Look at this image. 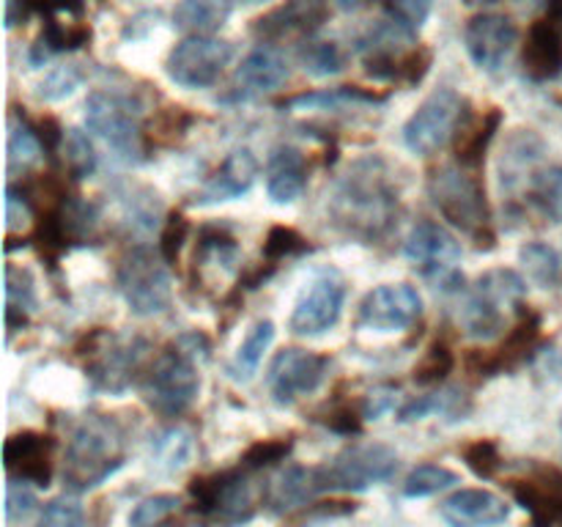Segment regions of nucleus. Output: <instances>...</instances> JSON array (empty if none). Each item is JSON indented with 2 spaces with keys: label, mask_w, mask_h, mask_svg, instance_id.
Segmentation results:
<instances>
[{
  "label": "nucleus",
  "mask_w": 562,
  "mask_h": 527,
  "mask_svg": "<svg viewBox=\"0 0 562 527\" xmlns=\"http://www.w3.org/2000/svg\"><path fill=\"white\" fill-rule=\"evenodd\" d=\"M329 212L335 223L357 239L373 242L387 234L398 214V192L390 184L382 162H357L333 190Z\"/></svg>",
  "instance_id": "nucleus-1"
},
{
  "label": "nucleus",
  "mask_w": 562,
  "mask_h": 527,
  "mask_svg": "<svg viewBox=\"0 0 562 527\" xmlns=\"http://www.w3.org/2000/svg\"><path fill=\"white\" fill-rule=\"evenodd\" d=\"M126 464L124 428L110 415H86L66 442L64 483L71 492H91Z\"/></svg>",
  "instance_id": "nucleus-2"
},
{
  "label": "nucleus",
  "mask_w": 562,
  "mask_h": 527,
  "mask_svg": "<svg viewBox=\"0 0 562 527\" xmlns=\"http://www.w3.org/2000/svg\"><path fill=\"white\" fill-rule=\"evenodd\" d=\"M86 126L121 162L135 165L146 154L140 110L130 97L115 91H93L86 99Z\"/></svg>",
  "instance_id": "nucleus-3"
},
{
  "label": "nucleus",
  "mask_w": 562,
  "mask_h": 527,
  "mask_svg": "<svg viewBox=\"0 0 562 527\" xmlns=\"http://www.w3.org/2000/svg\"><path fill=\"white\" fill-rule=\"evenodd\" d=\"M527 283L514 269H488L475 280L472 294L461 311L467 335L477 340H494L505 329V313L521 305Z\"/></svg>",
  "instance_id": "nucleus-4"
},
{
  "label": "nucleus",
  "mask_w": 562,
  "mask_h": 527,
  "mask_svg": "<svg viewBox=\"0 0 562 527\" xmlns=\"http://www.w3.org/2000/svg\"><path fill=\"white\" fill-rule=\"evenodd\" d=\"M115 283L121 296L135 316H159L173 305V283H170L168 261L162 253L137 245L121 258L115 269Z\"/></svg>",
  "instance_id": "nucleus-5"
},
{
  "label": "nucleus",
  "mask_w": 562,
  "mask_h": 527,
  "mask_svg": "<svg viewBox=\"0 0 562 527\" xmlns=\"http://www.w3.org/2000/svg\"><path fill=\"white\" fill-rule=\"evenodd\" d=\"M395 472L398 453L384 442H355L318 467L324 492H368L393 481Z\"/></svg>",
  "instance_id": "nucleus-6"
},
{
  "label": "nucleus",
  "mask_w": 562,
  "mask_h": 527,
  "mask_svg": "<svg viewBox=\"0 0 562 527\" xmlns=\"http://www.w3.org/2000/svg\"><path fill=\"white\" fill-rule=\"evenodd\" d=\"M470 110L464 97L453 88H439L431 97L423 99L420 108L409 115L404 124V143L417 157H434L442 152L461 130H464V115Z\"/></svg>",
  "instance_id": "nucleus-7"
},
{
  "label": "nucleus",
  "mask_w": 562,
  "mask_h": 527,
  "mask_svg": "<svg viewBox=\"0 0 562 527\" xmlns=\"http://www.w3.org/2000/svg\"><path fill=\"white\" fill-rule=\"evenodd\" d=\"M195 362V357L181 351L176 344L154 360L143 384V395L157 415L181 417L195 404L201 393V373Z\"/></svg>",
  "instance_id": "nucleus-8"
},
{
  "label": "nucleus",
  "mask_w": 562,
  "mask_h": 527,
  "mask_svg": "<svg viewBox=\"0 0 562 527\" xmlns=\"http://www.w3.org/2000/svg\"><path fill=\"white\" fill-rule=\"evenodd\" d=\"M428 195L445 220L481 239L488 231V203L481 179L467 168H442L428 181Z\"/></svg>",
  "instance_id": "nucleus-9"
},
{
  "label": "nucleus",
  "mask_w": 562,
  "mask_h": 527,
  "mask_svg": "<svg viewBox=\"0 0 562 527\" xmlns=\"http://www.w3.org/2000/svg\"><path fill=\"white\" fill-rule=\"evenodd\" d=\"M190 497L198 514L214 516L223 527H241L256 516V497L241 464L239 470L195 478L190 483Z\"/></svg>",
  "instance_id": "nucleus-10"
},
{
  "label": "nucleus",
  "mask_w": 562,
  "mask_h": 527,
  "mask_svg": "<svg viewBox=\"0 0 562 527\" xmlns=\"http://www.w3.org/2000/svg\"><path fill=\"white\" fill-rule=\"evenodd\" d=\"M236 47L225 38L214 36H187L176 44L165 60L170 82L187 91L198 88H212L223 77L225 66L234 60Z\"/></svg>",
  "instance_id": "nucleus-11"
},
{
  "label": "nucleus",
  "mask_w": 562,
  "mask_h": 527,
  "mask_svg": "<svg viewBox=\"0 0 562 527\" xmlns=\"http://www.w3.org/2000/svg\"><path fill=\"white\" fill-rule=\"evenodd\" d=\"M346 305V280L335 269H322L302 289L294 311H291L289 327L302 338H316L329 333L344 316Z\"/></svg>",
  "instance_id": "nucleus-12"
},
{
  "label": "nucleus",
  "mask_w": 562,
  "mask_h": 527,
  "mask_svg": "<svg viewBox=\"0 0 562 527\" xmlns=\"http://www.w3.org/2000/svg\"><path fill=\"white\" fill-rule=\"evenodd\" d=\"M404 256L431 283L442 285V289L459 283L456 267L461 261V242L445 225L431 223V220L417 223L406 236Z\"/></svg>",
  "instance_id": "nucleus-13"
},
{
  "label": "nucleus",
  "mask_w": 562,
  "mask_h": 527,
  "mask_svg": "<svg viewBox=\"0 0 562 527\" xmlns=\"http://www.w3.org/2000/svg\"><path fill=\"white\" fill-rule=\"evenodd\" d=\"M329 373V357L316 355V351L291 346L274 355L272 366L267 373V388L274 404H294L305 395L316 393Z\"/></svg>",
  "instance_id": "nucleus-14"
},
{
  "label": "nucleus",
  "mask_w": 562,
  "mask_h": 527,
  "mask_svg": "<svg viewBox=\"0 0 562 527\" xmlns=\"http://www.w3.org/2000/svg\"><path fill=\"white\" fill-rule=\"evenodd\" d=\"M423 316V296L409 283H384L368 291L360 302L357 324L373 333H401Z\"/></svg>",
  "instance_id": "nucleus-15"
},
{
  "label": "nucleus",
  "mask_w": 562,
  "mask_h": 527,
  "mask_svg": "<svg viewBox=\"0 0 562 527\" xmlns=\"http://www.w3.org/2000/svg\"><path fill=\"white\" fill-rule=\"evenodd\" d=\"M464 44L477 69L492 71L494 75L514 55L516 44H519V27H516V22L510 16L486 11V14H475L467 22Z\"/></svg>",
  "instance_id": "nucleus-16"
},
{
  "label": "nucleus",
  "mask_w": 562,
  "mask_h": 527,
  "mask_svg": "<svg viewBox=\"0 0 562 527\" xmlns=\"http://www.w3.org/2000/svg\"><path fill=\"white\" fill-rule=\"evenodd\" d=\"M291 77L289 58L274 47H256L245 55L234 71L223 102H250V99L272 93Z\"/></svg>",
  "instance_id": "nucleus-17"
},
{
  "label": "nucleus",
  "mask_w": 562,
  "mask_h": 527,
  "mask_svg": "<svg viewBox=\"0 0 562 527\" xmlns=\"http://www.w3.org/2000/svg\"><path fill=\"white\" fill-rule=\"evenodd\" d=\"M93 362L88 366V377L97 388L121 393L132 384L143 357H146V340L137 335H110L104 346H93Z\"/></svg>",
  "instance_id": "nucleus-18"
},
{
  "label": "nucleus",
  "mask_w": 562,
  "mask_h": 527,
  "mask_svg": "<svg viewBox=\"0 0 562 527\" xmlns=\"http://www.w3.org/2000/svg\"><path fill=\"white\" fill-rule=\"evenodd\" d=\"M53 439L38 431L11 434L3 445V464L14 481L47 489L53 483Z\"/></svg>",
  "instance_id": "nucleus-19"
},
{
  "label": "nucleus",
  "mask_w": 562,
  "mask_h": 527,
  "mask_svg": "<svg viewBox=\"0 0 562 527\" xmlns=\"http://www.w3.org/2000/svg\"><path fill=\"white\" fill-rule=\"evenodd\" d=\"M525 71L536 82L554 80L562 71V0H549V14L532 22L525 44Z\"/></svg>",
  "instance_id": "nucleus-20"
},
{
  "label": "nucleus",
  "mask_w": 562,
  "mask_h": 527,
  "mask_svg": "<svg viewBox=\"0 0 562 527\" xmlns=\"http://www.w3.org/2000/svg\"><path fill=\"white\" fill-rule=\"evenodd\" d=\"M329 16V0H285L283 5L272 9L256 20L252 33L267 42H280V38L307 36L311 38L318 27H324Z\"/></svg>",
  "instance_id": "nucleus-21"
},
{
  "label": "nucleus",
  "mask_w": 562,
  "mask_h": 527,
  "mask_svg": "<svg viewBox=\"0 0 562 527\" xmlns=\"http://www.w3.org/2000/svg\"><path fill=\"white\" fill-rule=\"evenodd\" d=\"M516 503L530 514L532 527H562V472L541 467L527 481L510 486Z\"/></svg>",
  "instance_id": "nucleus-22"
},
{
  "label": "nucleus",
  "mask_w": 562,
  "mask_h": 527,
  "mask_svg": "<svg viewBox=\"0 0 562 527\" xmlns=\"http://www.w3.org/2000/svg\"><path fill=\"white\" fill-rule=\"evenodd\" d=\"M258 176V159L250 148H236L228 157L220 162V168L214 170L206 179V184L201 187L195 201L201 206H214V203H228L236 198L247 195L256 184Z\"/></svg>",
  "instance_id": "nucleus-23"
},
{
  "label": "nucleus",
  "mask_w": 562,
  "mask_h": 527,
  "mask_svg": "<svg viewBox=\"0 0 562 527\" xmlns=\"http://www.w3.org/2000/svg\"><path fill=\"white\" fill-rule=\"evenodd\" d=\"M450 527H497L508 522L510 505L488 489H459L439 508Z\"/></svg>",
  "instance_id": "nucleus-24"
},
{
  "label": "nucleus",
  "mask_w": 562,
  "mask_h": 527,
  "mask_svg": "<svg viewBox=\"0 0 562 527\" xmlns=\"http://www.w3.org/2000/svg\"><path fill=\"white\" fill-rule=\"evenodd\" d=\"M267 195L272 203L285 206L302 198L307 184V159L296 146H278L272 148L267 159Z\"/></svg>",
  "instance_id": "nucleus-25"
},
{
  "label": "nucleus",
  "mask_w": 562,
  "mask_h": 527,
  "mask_svg": "<svg viewBox=\"0 0 562 527\" xmlns=\"http://www.w3.org/2000/svg\"><path fill=\"white\" fill-rule=\"evenodd\" d=\"M318 494H324L318 467L291 464L269 486L267 505L272 514H289V511L300 508V505H307Z\"/></svg>",
  "instance_id": "nucleus-26"
},
{
  "label": "nucleus",
  "mask_w": 562,
  "mask_h": 527,
  "mask_svg": "<svg viewBox=\"0 0 562 527\" xmlns=\"http://www.w3.org/2000/svg\"><path fill=\"white\" fill-rule=\"evenodd\" d=\"M88 42H91V27H88L86 22L71 20V16H66L64 22V16H55V20L44 22L42 33H38V38L33 42L27 58H31V64L38 69V66L47 64L53 55L71 53V49L86 47Z\"/></svg>",
  "instance_id": "nucleus-27"
},
{
  "label": "nucleus",
  "mask_w": 562,
  "mask_h": 527,
  "mask_svg": "<svg viewBox=\"0 0 562 527\" xmlns=\"http://www.w3.org/2000/svg\"><path fill=\"white\" fill-rule=\"evenodd\" d=\"M234 14V0H179L173 9L176 31L187 36H212Z\"/></svg>",
  "instance_id": "nucleus-28"
},
{
  "label": "nucleus",
  "mask_w": 562,
  "mask_h": 527,
  "mask_svg": "<svg viewBox=\"0 0 562 527\" xmlns=\"http://www.w3.org/2000/svg\"><path fill=\"white\" fill-rule=\"evenodd\" d=\"M384 93L366 91V88L355 86H338L324 88V91L296 93V97L285 99L283 108L289 110H349V108H376L384 104Z\"/></svg>",
  "instance_id": "nucleus-29"
},
{
  "label": "nucleus",
  "mask_w": 562,
  "mask_h": 527,
  "mask_svg": "<svg viewBox=\"0 0 562 527\" xmlns=\"http://www.w3.org/2000/svg\"><path fill=\"white\" fill-rule=\"evenodd\" d=\"M274 340V322L269 318H258L250 329H247L245 340L236 349L234 360H231L228 373L234 382H250L258 373V366L263 362V355L269 351Z\"/></svg>",
  "instance_id": "nucleus-30"
},
{
  "label": "nucleus",
  "mask_w": 562,
  "mask_h": 527,
  "mask_svg": "<svg viewBox=\"0 0 562 527\" xmlns=\"http://www.w3.org/2000/svg\"><path fill=\"white\" fill-rule=\"evenodd\" d=\"M472 404L464 393L459 390H448V393H428V395H417L412 399L409 404H404L398 410V421L401 423H415V421H426L431 415H445L450 421H464L470 415Z\"/></svg>",
  "instance_id": "nucleus-31"
},
{
  "label": "nucleus",
  "mask_w": 562,
  "mask_h": 527,
  "mask_svg": "<svg viewBox=\"0 0 562 527\" xmlns=\"http://www.w3.org/2000/svg\"><path fill=\"white\" fill-rule=\"evenodd\" d=\"M5 324L9 329L22 327L33 311H36V283L33 274L22 267H5Z\"/></svg>",
  "instance_id": "nucleus-32"
},
{
  "label": "nucleus",
  "mask_w": 562,
  "mask_h": 527,
  "mask_svg": "<svg viewBox=\"0 0 562 527\" xmlns=\"http://www.w3.org/2000/svg\"><path fill=\"white\" fill-rule=\"evenodd\" d=\"M44 143L42 135L27 124L22 115L11 113L9 119V170L11 176L25 173L42 159Z\"/></svg>",
  "instance_id": "nucleus-33"
},
{
  "label": "nucleus",
  "mask_w": 562,
  "mask_h": 527,
  "mask_svg": "<svg viewBox=\"0 0 562 527\" xmlns=\"http://www.w3.org/2000/svg\"><path fill=\"white\" fill-rule=\"evenodd\" d=\"M499 124H503V110L492 108L470 132H459L464 135L459 141V162L461 168L475 170L483 165V157H486L488 146H492L494 135H497Z\"/></svg>",
  "instance_id": "nucleus-34"
},
{
  "label": "nucleus",
  "mask_w": 562,
  "mask_h": 527,
  "mask_svg": "<svg viewBox=\"0 0 562 527\" xmlns=\"http://www.w3.org/2000/svg\"><path fill=\"white\" fill-rule=\"evenodd\" d=\"M192 450H195L192 434L187 428L176 426L154 437L151 459L162 472H179L192 459Z\"/></svg>",
  "instance_id": "nucleus-35"
},
{
  "label": "nucleus",
  "mask_w": 562,
  "mask_h": 527,
  "mask_svg": "<svg viewBox=\"0 0 562 527\" xmlns=\"http://www.w3.org/2000/svg\"><path fill=\"white\" fill-rule=\"evenodd\" d=\"M300 64L313 77H335L346 69V53L338 42L307 38L300 47Z\"/></svg>",
  "instance_id": "nucleus-36"
},
{
  "label": "nucleus",
  "mask_w": 562,
  "mask_h": 527,
  "mask_svg": "<svg viewBox=\"0 0 562 527\" xmlns=\"http://www.w3.org/2000/svg\"><path fill=\"white\" fill-rule=\"evenodd\" d=\"M461 478L459 472L448 470V467L439 464H420L406 475L404 481V497L409 500H423L434 497L439 492H448V489L459 486Z\"/></svg>",
  "instance_id": "nucleus-37"
},
{
  "label": "nucleus",
  "mask_w": 562,
  "mask_h": 527,
  "mask_svg": "<svg viewBox=\"0 0 562 527\" xmlns=\"http://www.w3.org/2000/svg\"><path fill=\"white\" fill-rule=\"evenodd\" d=\"M519 258L521 264H525L527 274H530L538 285H543V289H554L562 280L558 253L549 245H543V242H530V245L521 247Z\"/></svg>",
  "instance_id": "nucleus-38"
},
{
  "label": "nucleus",
  "mask_w": 562,
  "mask_h": 527,
  "mask_svg": "<svg viewBox=\"0 0 562 527\" xmlns=\"http://www.w3.org/2000/svg\"><path fill=\"white\" fill-rule=\"evenodd\" d=\"M86 80V71L80 64H60L44 75V80L36 86V97L42 102H64L80 88Z\"/></svg>",
  "instance_id": "nucleus-39"
},
{
  "label": "nucleus",
  "mask_w": 562,
  "mask_h": 527,
  "mask_svg": "<svg viewBox=\"0 0 562 527\" xmlns=\"http://www.w3.org/2000/svg\"><path fill=\"white\" fill-rule=\"evenodd\" d=\"M66 159V168L75 179H88L97 170V152H93L91 137L82 130H66L64 146H60Z\"/></svg>",
  "instance_id": "nucleus-40"
},
{
  "label": "nucleus",
  "mask_w": 562,
  "mask_h": 527,
  "mask_svg": "<svg viewBox=\"0 0 562 527\" xmlns=\"http://www.w3.org/2000/svg\"><path fill=\"white\" fill-rule=\"evenodd\" d=\"M181 500L176 494H151L140 500L130 514V527H165L179 511Z\"/></svg>",
  "instance_id": "nucleus-41"
},
{
  "label": "nucleus",
  "mask_w": 562,
  "mask_h": 527,
  "mask_svg": "<svg viewBox=\"0 0 562 527\" xmlns=\"http://www.w3.org/2000/svg\"><path fill=\"white\" fill-rule=\"evenodd\" d=\"M305 250V236L296 234L289 225H274V228H269L267 242H263V258H267V264H272V267H278V261H283V258L300 256V253Z\"/></svg>",
  "instance_id": "nucleus-42"
},
{
  "label": "nucleus",
  "mask_w": 562,
  "mask_h": 527,
  "mask_svg": "<svg viewBox=\"0 0 562 527\" xmlns=\"http://www.w3.org/2000/svg\"><path fill=\"white\" fill-rule=\"evenodd\" d=\"M453 366H456V357L453 351H450V346L445 344V340H437V344L426 351V357L417 362L415 382L426 384V388L428 384H439L450 371H453Z\"/></svg>",
  "instance_id": "nucleus-43"
},
{
  "label": "nucleus",
  "mask_w": 562,
  "mask_h": 527,
  "mask_svg": "<svg viewBox=\"0 0 562 527\" xmlns=\"http://www.w3.org/2000/svg\"><path fill=\"white\" fill-rule=\"evenodd\" d=\"M532 198L552 220L562 223V165L543 170L532 181Z\"/></svg>",
  "instance_id": "nucleus-44"
},
{
  "label": "nucleus",
  "mask_w": 562,
  "mask_h": 527,
  "mask_svg": "<svg viewBox=\"0 0 562 527\" xmlns=\"http://www.w3.org/2000/svg\"><path fill=\"white\" fill-rule=\"evenodd\" d=\"M291 448H294V442H291V437H278V439H261V442L250 445V448L245 450V456H241V467H245L247 472H258V470H267V467L278 464V461L289 459Z\"/></svg>",
  "instance_id": "nucleus-45"
},
{
  "label": "nucleus",
  "mask_w": 562,
  "mask_h": 527,
  "mask_svg": "<svg viewBox=\"0 0 562 527\" xmlns=\"http://www.w3.org/2000/svg\"><path fill=\"white\" fill-rule=\"evenodd\" d=\"M36 527H86V511H82L80 500L64 494L44 505Z\"/></svg>",
  "instance_id": "nucleus-46"
},
{
  "label": "nucleus",
  "mask_w": 562,
  "mask_h": 527,
  "mask_svg": "<svg viewBox=\"0 0 562 527\" xmlns=\"http://www.w3.org/2000/svg\"><path fill=\"white\" fill-rule=\"evenodd\" d=\"M464 461L477 478H483V481L497 475L499 467H503V456H499V448L494 439H477V442L467 445Z\"/></svg>",
  "instance_id": "nucleus-47"
},
{
  "label": "nucleus",
  "mask_w": 562,
  "mask_h": 527,
  "mask_svg": "<svg viewBox=\"0 0 562 527\" xmlns=\"http://www.w3.org/2000/svg\"><path fill=\"white\" fill-rule=\"evenodd\" d=\"M434 3L437 0H384V5L390 11V20H395L409 33H417L426 25L434 11Z\"/></svg>",
  "instance_id": "nucleus-48"
},
{
  "label": "nucleus",
  "mask_w": 562,
  "mask_h": 527,
  "mask_svg": "<svg viewBox=\"0 0 562 527\" xmlns=\"http://www.w3.org/2000/svg\"><path fill=\"white\" fill-rule=\"evenodd\" d=\"M431 64H434L431 49H426V47L409 49V53L401 58L398 69H395V80L393 82H398V86H404V88L420 86V82L426 80L428 71H431Z\"/></svg>",
  "instance_id": "nucleus-49"
},
{
  "label": "nucleus",
  "mask_w": 562,
  "mask_h": 527,
  "mask_svg": "<svg viewBox=\"0 0 562 527\" xmlns=\"http://www.w3.org/2000/svg\"><path fill=\"white\" fill-rule=\"evenodd\" d=\"M187 234H190V223L184 220V214H170L162 228V236H159V253H162L165 261H179V253L184 247Z\"/></svg>",
  "instance_id": "nucleus-50"
},
{
  "label": "nucleus",
  "mask_w": 562,
  "mask_h": 527,
  "mask_svg": "<svg viewBox=\"0 0 562 527\" xmlns=\"http://www.w3.org/2000/svg\"><path fill=\"white\" fill-rule=\"evenodd\" d=\"M190 124H192V115L187 113L184 108H168L165 113L157 115V121H154L151 126V135L165 143L179 141V137L190 130Z\"/></svg>",
  "instance_id": "nucleus-51"
},
{
  "label": "nucleus",
  "mask_w": 562,
  "mask_h": 527,
  "mask_svg": "<svg viewBox=\"0 0 562 527\" xmlns=\"http://www.w3.org/2000/svg\"><path fill=\"white\" fill-rule=\"evenodd\" d=\"M33 505H36V497H33V492L27 489V483L14 481V478H11L9 489H5V519L9 522L25 519V516L33 511Z\"/></svg>",
  "instance_id": "nucleus-52"
},
{
  "label": "nucleus",
  "mask_w": 562,
  "mask_h": 527,
  "mask_svg": "<svg viewBox=\"0 0 562 527\" xmlns=\"http://www.w3.org/2000/svg\"><path fill=\"white\" fill-rule=\"evenodd\" d=\"M27 217H31V206H27L25 192L16 190L14 184H9V190H5V225H9V231H14L20 228Z\"/></svg>",
  "instance_id": "nucleus-53"
},
{
  "label": "nucleus",
  "mask_w": 562,
  "mask_h": 527,
  "mask_svg": "<svg viewBox=\"0 0 562 527\" xmlns=\"http://www.w3.org/2000/svg\"><path fill=\"white\" fill-rule=\"evenodd\" d=\"M362 412H357L355 406H349V404H344V406H338V410H333L327 415V428H333V431H338V434H360V426H362Z\"/></svg>",
  "instance_id": "nucleus-54"
},
{
  "label": "nucleus",
  "mask_w": 562,
  "mask_h": 527,
  "mask_svg": "<svg viewBox=\"0 0 562 527\" xmlns=\"http://www.w3.org/2000/svg\"><path fill=\"white\" fill-rule=\"evenodd\" d=\"M393 404H395L393 390H376V393H371V399L366 401V406H362V415H366V421H379L384 412L393 410Z\"/></svg>",
  "instance_id": "nucleus-55"
},
{
  "label": "nucleus",
  "mask_w": 562,
  "mask_h": 527,
  "mask_svg": "<svg viewBox=\"0 0 562 527\" xmlns=\"http://www.w3.org/2000/svg\"><path fill=\"white\" fill-rule=\"evenodd\" d=\"M27 0H5V27H14L20 22H25L27 16Z\"/></svg>",
  "instance_id": "nucleus-56"
},
{
  "label": "nucleus",
  "mask_w": 562,
  "mask_h": 527,
  "mask_svg": "<svg viewBox=\"0 0 562 527\" xmlns=\"http://www.w3.org/2000/svg\"><path fill=\"white\" fill-rule=\"evenodd\" d=\"M338 11H346V14H355V11L366 9L368 0H329Z\"/></svg>",
  "instance_id": "nucleus-57"
},
{
  "label": "nucleus",
  "mask_w": 562,
  "mask_h": 527,
  "mask_svg": "<svg viewBox=\"0 0 562 527\" xmlns=\"http://www.w3.org/2000/svg\"><path fill=\"white\" fill-rule=\"evenodd\" d=\"M516 3H525V5H541V3H547V5H549V0H516Z\"/></svg>",
  "instance_id": "nucleus-58"
},
{
  "label": "nucleus",
  "mask_w": 562,
  "mask_h": 527,
  "mask_svg": "<svg viewBox=\"0 0 562 527\" xmlns=\"http://www.w3.org/2000/svg\"><path fill=\"white\" fill-rule=\"evenodd\" d=\"M239 3H245V5H261V3H267V0H239Z\"/></svg>",
  "instance_id": "nucleus-59"
},
{
  "label": "nucleus",
  "mask_w": 562,
  "mask_h": 527,
  "mask_svg": "<svg viewBox=\"0 0 562 527\" xmlns=\"http://www.w3.org/2000/svg\"><path fill=\"white\" fill-rule=\"evenodd\" d=\"M486 3H494V0H486Z\"/></svg>",
  "instance_id": "nucleus-60"
}]
</instances>
